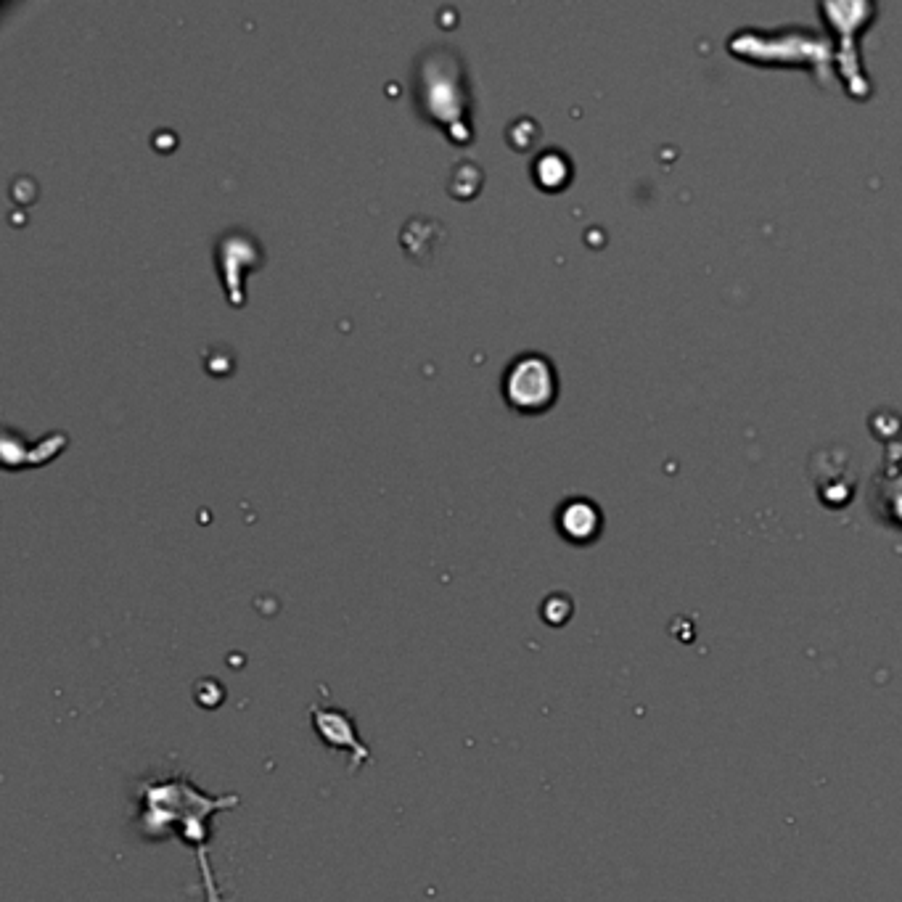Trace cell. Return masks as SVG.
<instances>
[{
  "label": "cell",
  "instance_id": "6da1fadb",
  "mask_svg": "<svg viewBox=\"0 0 902 902\" xmlns=\"http://www.w3.org/2000/svg\"><path fill=\"white\" fill-rule=\"evenodd\" d=\"M506 395L516 408H543L553 397V373L543 358H522L508 373Z\"/></svg>",
  "mask_w": 902,
  "mask_h": 902
}]
</instances>
